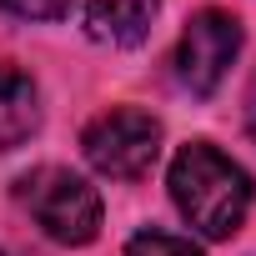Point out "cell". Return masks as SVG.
<instances>
[{"mask_svg":"<svg viewBox=\"0 0 256 256\" xmlns=\"http://www.w3.org/2000/svg\"><path fill=\"white\" fill-rule=\"evenodd\" d=\"M126 256H201V251H196L186 236H171V231H141V236H131Z\"/></svg>","mask_w":256,"mask_h":256,"instance_id":"7","label":"cell"},{"mask_svg":"<svg viewBox=\"0 0 256 256\" xmlns=\"http://www.w3.org/2000/svg\"><path fill=\"white\" fill-rule=\"evenodd\" d=\"M0 6L20 20H60L70 10V0H0Z\"/></svg>","mask_w":256,"mask_h":256,"instance_id":"8","label":"cell"},{"mask_svg":"<svg viewBox=\"0 0 256 256\" xmlns=\"http://www.w3.org/2000/svg\"><path fill=\"white\" fill-rule=\"evenodd\" d=\"M80 151L110 181H141L161 156V120L151 110H136V106H116L86 126Z\"/></svg>","mask_w":256,"mask_h":256,"instance_id":"3","label":"cell"},{"mask_svg":"<svg viewBox=\"0 0 256 256\" xmlns=\"http://www.w3.org/2000/svg\"><path fill=\"white\" fill-rule=\"evenodd\" d=\"M171 201L201 236L226 241L251 211V176L211 141H191L171 161Z\"/></svg>","mask_w":256,"mask_h":256,"instance_id":"1","label":"cell"},{"mask_svg":"<svg viewBox=\"0 0 256 256\" xmlns=\"http://www.w3.org/2000/svg\"><path fill=\"white\" fill-rule=\"evenodd\" d=\"M251 136H256V96H251Z\"/></svg>","mask_w":256,"mask_h":256,"instance_id":"9","label":"cell"},{"mask_svg":"<svg viewBox=\"0 0 256 256\" xmlns=\"http://www.w3.org/2000/svg\"><path fill=\"white\" fill-rule=\"evenodd\" d=\"M156 10H161V0H80L86 30L100 46H136V40H146Z\"/></svg>","mask_w":256,"mask_h":256,"instance_id":"5","label":"cell"},{"mask_svg":"<svg viewBox=\"0 0 256 256\" xmlns=\"http://www.w3.org/2000/svg\"><path fill=\"white\" fill-rule=\"evenodd\" d=\"M20 206L36 216V226L60 246H86L100 236V196L86 176L66 166H40L20 181Z\"/></svg>","mask_w":256,"mask_h":256,"instance_id":"2","label":"cell"},{"mask_svg":"<svg viewBox=\"0 0 256 256\" xmlns=\"http://www.w3.org/2000/svg\"><path fill=\"white\" fill-rule=\"evenodd\" d=\"M236 50H241V26H236V16H226V10H201V16H191V26L181 30V46H176V76H181V86L196 90V96H211V90L226 80Z\"/></svg>","mask_w":256,"mask_h":256,"instance_id":"4","label":"cell"},{"mask_svg":"<svg viewBox=\"0 0 256 256\" xmlns=\"http://www.w3.org/2000/svg\"><path fill=\"white\" fill-rule=\"evenodd\" d=\"M40 126V90L20 66L0 60V151H16Z\"/></svg>","mask_w":256,"mask_h":256,"instance_id":"6","label":"cell"}]
</instances>
